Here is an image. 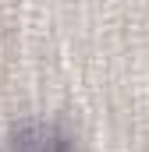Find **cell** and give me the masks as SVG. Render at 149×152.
<instances>
[{"label":"cell","mask_w":149,"mask_h":152,"mask_svg":"<svg viewBox=\"0 0 149 152\" xmlns=\"http://www.w3.org/2000/svg\"><path fill=\"white\" fill-rule=\"evenodd\" d=\"M4 152H74L71 138L53 124H25L11 134Z\"/></svg>","instance_id":"6da1fadb"}]
</instances>
